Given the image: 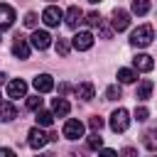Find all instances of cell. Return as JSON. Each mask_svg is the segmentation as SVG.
Returning <instances> with one entry per match:
<instances>
[{
    "instance_id": "6da1fadb",
    "label": "cell",
    "mask_w": 157,
    "mask_h": 157,
    "mask_svg": "<svg viewBox=\"0 0 157 157\" xmlns=\"http://www.w3.org/2000/svg\"><path fill=\"white\" fill-rule=\"evenodd\" d=\"M152 39H155V29H152L150 25H140V27L132 29V34H130V44H132V47H147Z\"/></svg>"
},
{
    "instance_id": "7a4b0ae2",
    "label": "cell",
    "mask_w": 157,
    "mask_h": 157,
    "mask_svg": "<svg viewBox=\"0 0 157 157\" xmlns=\"http://www.w3.org/2000/svg\"><path fill=\"white\" fill-rule=\"evenodd\" d=\"M128 128H130V113L125 108L113 110V115H110V130L113 132H125Z\"/></svg>"
},
{
    "instance_id": "3957f363",
    "label": "cell",
    "mask_w": 157,
    "mask_h": 157,
    "mask_svg": "<svg viewBox=\"0 0 157 157\" xmlns=\"http://www.w3.org/2000/svg\"><path fill=\"white\" fill-rule=\"evenodd\" d=\"M47 142H49V135H47L39 125H37V128H32V130L27 132V145H29L32 150H42Z\"/></svg>"
},
{
    "instance_id": "277c9868",
    "label": "cell",
    "mask_w": 157,
    "mask_h": 157,
    "mask_svg": "<svg viewBox=\"0 0 157 157\" xmlns=\"http://www.w3.org/2000/svg\"><path fill=\"white\" fill-rule=\"evenodd\" d=\"M71 44H74V49L86 52V49H91V47H93V34H91L88 29H78V32L71 37Z\"/></svg>"
},
{
    "instance_id": "5b68a950",
    "label": "cell",
    "mask_w": 157,
    "mask_h": 157,
    "mask_svg": "<svg viewBox=\"0 0 157 157\" xmlns=\"http://www.w3.org/2000/svg\"><path fill=\"white\" fill-rule=\"evenodd\" d=\"M61 132H64L66 140H78V137H83V123L76 120V118H69L64 123V130Z\"/></svg>"
},
{
    "instance_id": "8992f818",
    "label": "cell",
    "mask_w": 157,
    "mask_h": 157,
    "mask_svg": "<svg viewBox=\"0 0 157 157\" xmlns=\"http://www.w3.org/2000/svg\"><path fill=\"white\" fill-rule=\"evenodd\" d=\"M42 20H44V25H47V27H56V25L64 20V12H61V7H56V5H49V7H44V12H42Z\"/></svg>"
},
{
    "instance_id": "52a82bcc",
    "label": "cell",
    "mask_w": 157,
    "mask_h": 157,
    "mask_svg": "<svg viewBox=\"0 0 157 157\" xmlns=\"http://www.w3.org/2000/svg\"><path fill=\"white\" fill-rule=\"evenodd\" d=\"M29 44H32L34 49L44 52V49L52 44V34H49L47 29H34V32H32V37H29Z\"/></svg>"
},
{
    "instance_id": "ba28073f",
    "label": "cell",
    "mask_w": 157,
    "mask_h": 157,
    "mask_svg": "<svg viewBox=\"0 0 157 157\" xmlns=\"http://www.w3.org/2000/svg\"><path fill=\"white\" fill-rule=\"evenodd\" d=\"M110 22H113V29H115V32H123V29H128V25H130V12L115 7L113 15H110Z\"/></svg>"
},
{
    "instance_id": "9c48e42d",
    "label": "cell",
    "mask_w": 157,
    "mask_h": 157,
    "mask_svg": "<svg viewBox=\"0 0 157 157\" xmlns=\"http://www.w3.org/2000/svg\"><path fill=\"white\" fill-rule=\"evenodd\" d=\"M81 20H83V10H81L78 5H71V7L64 12V22H66V27H71V29H76V27L81 25Z\"/></svg>"
},
{
    "instance_id": "30bf717a",
    "label": "cell",
    "mask_w": 157,
    "mask_h": 157,
    "mask_svg": "<svg viewBox=\"0 0 157 157\" xmlns=\"http://www.w3.org/2000/svg\"><path fill=\"white\" fill-rule=\"evenodd\" d=\"M32 86L37 88V93H49V91L54 88V78H52L49 74H37L34 81H32Z\"/></svg>"
},
{
    "instance_id": "8fae6325",
    "label": "cell",
    "mask_w": 157,
    "mask_h": 157,
    "mask_svg": "<svg viewBox=\"0 0 157 157\" xmlns=\"http://www.w3.org/2000/svg\"><path fill=\"white\" fill-rule=\"evenodd\" d=\"M7 96H10V98H25V96H27V83H25L22 78H12V81L7 83Z\"/></svg>"
},
{
    "instance_id": "7c38bea8",
    "label": "cell",
    "mask_w": 157,
    "mask_h": 157,
    "mask_svg": "<svg viewBox=\"0 0 157 157\" xmlns=\"http://www.w3.org/2000/svg\"><path fill=\"white\" fill-rule=\"evenodd\" d=\"M29 42L25 39V37H17L15 39V44H12V54L17 56V59H29Z\"/></svg>"
},
{
    "instance_id": "4fadbf2b",
    "label": "cell",
    "mask_w": 157,
    "mask_h": 157,
    "mask_svg": "<svg viewBox=\"0 0 157 157\" xmlns=\"http://www.w3.org/2000/svg\"><path fill=\"white\" fill-rule=\"evenodd\" d=\"M12 22H15V10H12L10 5L0 2V29H7V27H12Z\"/></svg>"
},
{
    "instance_id": "5bb4252c",
    "label": "cell",
    "mask_w": 157,
    "mask_h": 157,
    "mask_svg": "<svg viewBox=\"0 0 157 157\" xmlns=\"http://www.w3.org/2000/svg\"><path fill=\"white\" fill-rule=\"evenodd\" d=\"M132 66H135V71H152L155 69V61H152L150 54H137L132 59Z\"/></svg>"
},
{
    "instance_id": "9a60e30c",
    "label": "cell",
    "mask_w": 157,
    "mask_h": 157,
    "mask_svg": "<svg viewBox=\"0 0 157 157\" xmlns=\"http://www.w3.org/2000/svg\"><path fill=\"white\" fill-rule=\"evenodd\" d=\"M69 110H71V105H69L66 98H54V103H52V113H54V118H66Z\"/></svg>"
},
{
    "instance_id": "2e32d148",
    "label": "cell",
    "mask_w": 157,
    "mask_h": 157,
    "mask_svg": "<svg viewBox=\"0 0 157 157\" xmlns=\"http://www.w3.org/2000/svg\"><path fill=\"white\" fill-rule=\"evenodd\" d=\"M17 118V108L10 103V101H2L0 103V120L2 123H10V120H15Z\"/></svg>"
},
{
    "instance_id": "e0dca14e",
    "label": "cell",
    "mask_w": 157,
    "mask_h": 157,
    "mask_svg": "<svg viewBox=\"0 0 157 157\" xmlns=\"http://www.w3.org/2000/svg\"><path fill=\"white\" fill-rule=\"evenodd\" d=\"M152 88H155V83H152L150 78H142V81L137 83V93H135V98H137V101H147L150 93H152Z\"/></svg>"
},
{
    "instance_id": "ac0fdd59",
    "label": "cell",
    "mask_w": 157,
    "mask_h": 157,
    "mask_svg": "<svg viewBox=\"0 0 157 157\" xmlns=\"http://www.w3.org/2000/svg\"><path fill=\"white\" fill-rule=\"evenodd\" d=\"M74 91H76V96H78V98H83V101H91V98H93V93H96V88H93V83H88V81H83V83H78V86H76Z\"/></svg>"
},
{
    "instance_id": "d6986e66",
    "label": "cell",
    "mask_w": 157,
    "mask_h": 157,
    "mask_svg": "<svg viewBox=\"0 0 157 157\" xmlns=\"http://www.w3.org/2000/svg\"><path fill=\"white\" fill-rule=\"evenodd\" d=\"M118 81L120 83H132V81H137V71L135 69H118Z\"/></svg>"
},
{
    "instance_id": "ffe728a7",
    "label": "cell",
    "mask_w": 157,
    "mask_h": 157,
    "mask_svg": "<svg viewBox=\"0 0 157 157\" xmlns=\"http://www.w3.org/2000/svg\"><path fill=\"white\" fill-rule=\"evenodd\" d=\"M54 123V113L52 110H37V125L39 128H49Z\"/></svg>"
},
{
    "instance_id": "44dd1931",
    "label": "cell",
    "mask_w": 157,
    "mask_h": 157,
    "mask_svg": "<svg viewBox=\"0 0 157 157\" xmlns=\"http://www.w3.org/2000/svg\"><path fill=\"white\" fill-rule=\"evenodd\" d=\"M142 137H145V140H142V142H145V147L155 152V150H157V128H152V130H147V132H145Z\"/></svg>"
},
{
    "instance_id": "7402d4cb",
    "label": "cell",
    "mask_w": 157,
    "mask_h": 157,
    "mask_svg": "<svg viewBox=\"0 0 157 157\" xmlns=\"http://www.w3.org/2000/svg\"><path fill=\"white\" fill-rule=\"evenodd\" d=\"M132 12L135 15H147L150 12V0H132Z\"/></svg>"
},
{
    "instance_id": "603a6c76",
    "label": "cell",
    "mask_w": 157,
    "mask_h": 157,
    "mask_svg": "<svg viewBox=\"0 0 157 157\" xmlns=\"http://www.w3.org/2000/svg\"><path fill=\"white\" fill-rule=\"evenodd\" d=\"M86 145H88V150H103V137L98 132H93V135H88Z\"/></svg>"
},
{
    "instance_id": "cb8c5ba5",
    "label": "cell",
    "mask_w": 157,
    "mask_h": 157,
    "mask_svg": "<svg viewBox=\"0 0 157 157\" xmlns=\"http://www.w3.org/2000/svg\"><path fill=\"white\" fill-rule=\"evenodd\" d=\"M54 49H56V54L66 56V54H69V49H71V44H69L66 39H61V37H59V39H56V44H54Z\"/></svg>"
},
{
    "instance_id": "d4e9b609",
    "label": "cell",
    "mask_w": 157,
    "mask_h": 157,
    "mask_svg": "<svg viewBox=\"0 0 157 157\" xmlns=\"http://www.w3.org/2000/svg\"><path fill=\"white\" fill-rule=\"evenodd\" d=\"M27 108H29V110H42V98H39V93H37V96H27Z\"/></svg>"
},
{
    "instance_id": "484cf974",
    "label": "cell",
    "mask_w": 157,
    "mask_h": 157,
    "mask_svg": "<svg viewBox=\"0 0 157 157\" xmlns=\"http://www.w3.org/2000/svg\"><path fill=\"white\" fill-rule=\"evenodd\" d=\"M105 98L108 101H118L120 98V86H108L105 88Z\"/></svg>"
},
{
    "instance_id": "4316f807",
    "label": "cell",
    "mask_w": 157,
    "mask_h": 157,
    "mask_svg": "<svg viewBox=\"0 0 157 157\" xmlns=\"http://www.w3.org/2000/svg\"><path fill=\"white\" fill-rule=\"evenodd\" d=\"M86 22H88L91 27H98L103 20H101V15H98V12H88V15H86Z\"/></svg>"
},
{
    "instance_id": "83f0119b",
    "label": "cell",
    "mask_w": 157,
    "mask_h": 157,
    "mask_svg": "<svg viewBox=\"0 0 157 157\" xmlns=\"http://www.w3.org/2000/svg\"><path fill=\"white\" fill-rule=\"evenodd\" d=\"M37 22H39L37 12H27V15H25V25H27V27H37Z\"/></svg>"
},
{
    "instance_id": "f1b7e54d",
    "label": "cell",
    "mask_w": 157,
    "mask_h": 157,
    "mask_svg": "<svg viewBox=\"0 0 157 157\" xmlns=\"http://www.w3.org/2000/svg\"><path fill=\"white\" fill-rule=\"evenodd\" d=\"M98 27H101V37H103V39H110V37H113V27H108L105 22H101Z\"/></svg>"
},
{
    "instance_id": "f546056e",
    "label": "cell",
    "mask_w": 157,
    "mask_h": 157,
    "mask_svg": "<svg viewBox=\"0 0 157 157\" xmlns=\"http://www.w3.org/2000/svg\"><path fill=\"white\" fill-rule=\"evenodd\" d=\"M135 118H137V120H147V118H150V110H147L145 105H140V108H135Z\"/></svg>"
},
{
    "instance_id": "4dcf8cb0",
    "label": "cell",
    "mask_w": 157,
    "mask_h": 157,
    "mask_svg": "<svg viewBox=\"0 0 157 157\" xmlns=\"http://www.w3.org/2000/svg\"><path fill=\"white\" fill-rule=\"evenodd\" d=\"M88 125H91V128H93V130H96V132H98V130H101V128H103V118H98V115H93V118H91V120H88Z\"/></svg>"
},
{
    "instance_id": "1f68e13d",
    "label": "cell",
    "mask_w": 157,
    "mask_h": 157,
    "mask_svg": "<svg viewBox=\"0 0 157 157\" xmlns=\"http://www.w3.org/2000/svg\"><path fill=\"white\" fill-rule=\"evenodd\" d=\"M120 157H137V150H135V147H123Z\"/></svg>"
},
{
    "instance_id": "d6a6232c",
    "label": "cell",
    "mask_w": 157,
    "mask_h": 157,
    "mask_svg": "<svg viewBox=\"0 0 157 157\" xmlns=\"http://www.w3.org/2000/svg\"><path fill=\"white\" fill-rule=\"evenodd\" d=\"M98 157H118V152H115V150L103 147V150H98Z\"/></svg>"
},
{
    "instance_id": "836d02e7",
    "label": "cell",
    "mask_w": 157,
    "mask_h": 157,
    "mask_svg": "<svg viewBox=\"0 0 157 157\" xmlns=\"http://www.w3.org/2000/svg\"><path fill=\"white\" fill-rule=\"evenodd\" d=\"M0 157H17V155H15V150H10V147H0Z\"/></svg>"
},
{
    "instance_id": "e575fe53",
    "label": "cell",
    "mask_w": 157,
    "mask_h": 157,
    "mask_svg": "<svg viewBox=\"0 0 157 157\" xmlns=\"http://www.w3.org/2000/svg\"><path fill=\"white\" fill-rule=\"evenodd\" d=\"M37 157H54L52 152H44V155H37Z\"/></svg>"
},
{
    "instance_id": "d590c367",
    "label": "cell",
    "mask_w": 157,
    "mask_h": 157,
    "mask_svg": "<svg viewBox=\"0 0 157 157\" xmlns=\"http://www.w3.org/2000/svg\"><path fill=\"white\" fill-rule=\"evenodd\" d=\"M5 78H7V76H5V74H0V83H2V81H5Z\"/></svg>"
},
{
    "instance_id": "8d00e7d4",
    "label": "cell",
    "mask_w": 157,
    "mask_h": 157,
    "mask_svg": "<svg viewBox=\"0 0 157 157\" xmlns=\"http://www.w3.org/2000/svg\"><path fill=\"white\" fill-rule=\"evenodd\" d=\"M88 2H101V0H88Z\"/></svg>"
}]
</instances>
